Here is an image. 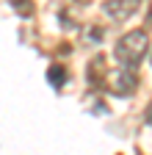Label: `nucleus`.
<instances>
[{
  "label": "nucleus",
  "instance_id": "obj_1",
  "mask_svg": "<svg viewBox=\"0 0 152 155\" xmlns=\"http://www.w3.org/2000/svg\"><path fill=\"white\" fill-rule=\"evenodd\" d=\"M147 50H149V36H147V31H130V33H125L119 39L116 58L125 64V69H136L144 61Z\"/></svg>",
  "mask_w": 152,
  "mask_h": 155
},
{
  "label": "nucleus",
  "instance_id": "obj_2",
  "mask_svg": "<svg viewBox=\"0 0 152 155\" xmlns=\"http://www.w3.org/2000/svg\"><path fill=\"white\" fill-rule=\"evenodd\" d=\"M138 8V0H105V11L113 19H125Z\"/></svg>",
  "mask_w": 152,
  "mask_h": 155
},
{
  "label": "nucleus",
  "instance_id": "obj_3",
  "mask_svg": "<svg viewBox=\"0 0 152 155\" xmlns=\"http://www.w3.org/2000/svg\"><path fill=\"white\" fill-rule=\"evenodd\" d=\"M47 78H50L55 86H61V83H64V72H61V69H50V75H47Z\"/></svg>",
  "mask_w": 152,
  "mask_h": 155
},
{
  "label": "nucleus",
  "instance_id": "obj_4",
  "mask_svg": "<svg viewBox=\"0 0 152 155\" xmlns=\"http://www.w3.org/2000/svg\"><path fill=\"white\" fill-rule=\"evenodd\" d=\"M11 3H14V6H20V3H25V0H11Z\"/></svg>",
  "mask_w": 152,
  "mask_h": 155
},
{
  "label": "nucleus",
  "instance_id": "obj_5",
  "mask_svg": "<svg viewBox=\"0 0 152 155\" xmlns=\"http://www.w3.org/2000/svg\"><path fill=\"white\" fill-rule=\"evenodd\" d=\"M78 3H89V0H78Z\"/></svg>",
  "mask_w": 152,
  "mask_h": 155
}]
</instances>
